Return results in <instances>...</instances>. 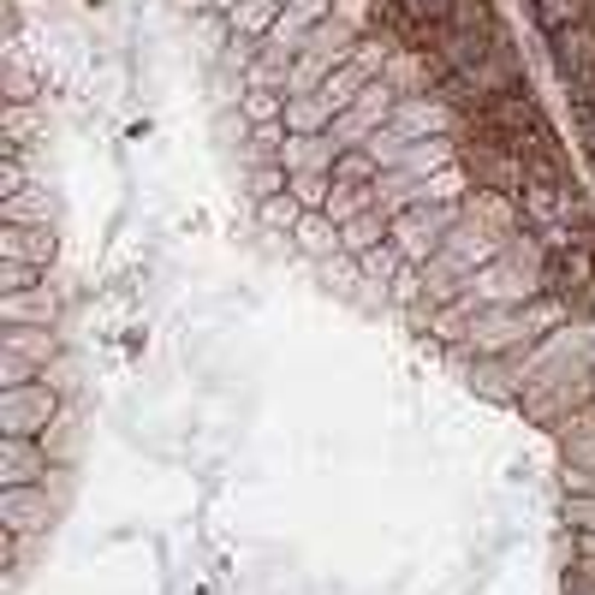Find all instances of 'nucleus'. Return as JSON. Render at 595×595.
Here are the masks:
<instances>
[{
    "mask_svg": "<svg viewBox=\"0 0 595 595\" xmlns=\"http://www.w3.org/2000/svg\"><path fill=\"white\" fill-rule=\"evenodd\" d=\"M48 470L42 447L30 441V435H0V482L7 488H30Z\"/></svg>",
    "mask_w": 595,
    "mask_h": 595,
    "instance_id": "nucleus-4",
    "label": "nucleus"
},
{
    "mask_svg": "<svg viewBox=\"0 0 595 595\" xmlns=\"http://www.w3.org/2000/svg\"><path fill=\"white\" fill-rule=\"evenodd\" d=\"M334 179H340V185H375V179H381V162L370 155V144H352V149H340V162H334Z\"/></svg>",
    "mask_w": 595,
    "mask_h": 595,
    "instance_id": "nucleus-18",
    "label": "nucleus"
},
{
    "mask_svg": "<svg viewBox=\"0 0 595 595\" xmlns=\"http://www.w3.org/2000/svg\"><path fill=\"white\" fill-rule=\"evenodd\" d=\"M363 12H370V0H334V19L345 25H363Z\"/></svg>",
    "mask_w": 595,
    "mask_h": 595,
    "instance_id": "nucleus-29",
    "label": "nucleus"
},
{
    "mask_svg": "<svg viewBox=\"0 0 595 595\" xmlns=\"http://www.w3.org/2000/svg\"><path fill=\"white\" fill-rule=\"evenodd\" d=\"M286 131H334V108L310 90V96H286Z\"/></svg>",
    "mask_w": 595,
    "mask_h": 595,
    "instance_id": "nucleus-13",
    "label": "nucleus"
},
{
    "mask_svg": "<svg viewBox=\"0 0 595 595\" xmlns=\"http://www.w3.org/2000/svg\"><path fill=\"white\" fill-rule=\"evenodd\" d=\"M238 114L251 119V126H274V119H286V90H244Z\"/></svg>",
    "mask_w": 595,
    "mask_h": 595,
    "instance_id": "nucleus-22",
    "label": "nucleus"
},
{
    "mask_svg": "<svg viewBox=\"0 0 595 595\" xmlns=\"http://www.w3.org/2000/svg\"><path fill=\"white\" fill-rule=\"evenodd\" d=\"M280 12H286L280 0H244V7L233 12V30H238V37H251V42H262L280 25Z\"/></svg>",
    "mask_w": 595,
    "mask_h": 595,
    "instance_id": "nucleus-16",
    "label": "nucleus"
},
{
    "mask_svg": "<svg viewBox=\"0 0 595 595\" xmlns=\"http://www.w3.org/2000/svg\"><path fill=\"white\" fill-rule=\"evenodd\" d=\"M328 7H334V0H292V12H298V19H310V25L334 19V12H328Z\"/></svg>",
    "mask_w": 595,
    "mask_h": 595,
    "instance_id": "nucleus-28",
    "label": "nucleus"
},
{
    "mask_svg": "<svg viewBox=\"0 0 595 595\" xmlns=\"http://www.w3.org/2000/svg\"><path fill=\"white\" fill-rule=\"evenodd\" d=\"M447 101H435V96H399V108L388 126L393 131H406V137H441L447 131Z\"/></svg>",
    "mask_w": 595,
    "mask_h": 595,
    "instance_id": "nucleus-5",
    "label": "nucleus"
},
{
    "mask_svg": "<svg viewBox=\"0 0 595 595\" xmlns=\"http://www.w3.org/2000/svg\"><path fill=\"white\" fill-rule=\"evenodd\" d=\"M298 251L304 256H316V262H328V256H340L345 244H340V221H328V208H304V221H298Z\"/></svg>",
    "mask_w": 595,
    "mask_h": 595,
    "instance_id": "nucleus-9",
    "label": "nucleus"
},
{
    "mask_svg": "<svg viewBox=\"0 0 595 595\" xmlns=\"http://www.w3.org/2000/svg\"><path fill=\"white\" fill-rule=\"evenodd\" d=\"M441 167H452V144H447V137H417V144L406 149V173H411V179H429V173H441Z\"/></svg>",
    "mask_w": 595,
    "mask_h": 595,
    "instance_id": "nucleus-15",
    "label": "nucleus"
},
{
    "mask_svg": "<svg viewBox=\"0 0 595 595\" xmlns=\"http://www.w3.org/2000/svg\"><path fill=\"white\" fill-rule=\"evenodd\" d=\"M530 12H536V25L548 30V37H559V30H572V25H584V0H530Z\"/></svg>",
    "mask_w": 595,
    "mask_h": 595,
    "instance_id": "nucleus-21",
    "label": "nucleus"
},
{
    "mask_svg": "<svg viewBox=\"0 0 595 595\" xmlns=\"http://www.w3.org/2000/svg\"><path fill=\"white\" fill-rule=\"evenodd\" d=\"M322 280H328V286H340V292H345V286H363V269H358V262L340 251V256H328V262H322Z\"/></svg>",
    "mask_w": 595,
    "mask_h": 595,
    "instance_id": "nucleus-25",
    "label": "nucleus"
},
{
    "mask_svg": "<svg viewBox=\"0 0 595 595\" xmlns=\"http://www.w3.org/2000/svg\"><path fill=\"white\" fill-rule=\"evenodd\" d=\"M334 162H340L334 131H286V149H280L286 173H334Z\"/></svg>",
    "mask_w": 595,
    "mask_h": 595,
    "instance_id": "nucleus-3",
    "label": "nucleus"
},
{
    "mask_svg": "<svg viewBox=\"0 0 595 595\" xmlns=\"http://www.w3.org/2000/svg\"><path fill=\"white\" fill-rule=\"evenodd\" d=\"M554 72L566 84L595 72V30L589 25H572V30H559V37H554Z\"/></svg>",
    "mask_w": 595,
    "mask_h": 595,
    "instance_id": "nucleus-6",
    "label": "nucleus"
},
{
    "mask_svg": "<svg viewBox=\"0 0 595 595\" xmlns=\"http://www.w3.org/2000/svg\"><path fill=\"white\" fill-rule=\"evenodd\" d=\"M417 286H423V280H417L411 269H399V280H393V298H417Z\"/></svg>",
    "mask_w": 595,
    "mask_h": 595,
    "instance_id": "nucleus-31",
    "label": "nucleus"
},
{
    "mask_svg": "<svg viewBox=\"0 0 595 595\" xmlns=\"http://www.w3.org/2000/svg\"><path fill=\"white\" fill-rule=\"evenodd\" d=\"M465 197V173L459 167H441L423 179V203H459Z\"/></svg>",
    "mask_w": 595,
    "mask_h": 595,
    "instance_id": "nucleus-24",
    "label": "nucleus"
},
{
    "mask_svg": "<svg viewBox=\"0 0 595 595\" xmlns=\"http://www.w3.org/2000/svg\"><path fill=\"white\" fill-rule=\"evenodd\" d=\"M388 238H393V215H381V208H363L358 221L340 226L345 256H363V251H375V244H388Z\"/></svg>",
    "mask_w": 595,
    "mask_h": 595,
    "instance_id": "nucleus-10",
    "label": "nucleus"
},
{
    "mask_svg": "<svg viewBox=\"0 0 595 595\" xmlns=\"http://www.w3.org/2000/svg\"><path fill=\"white\" fill-rule=\"evenodd\" d=\"M256 221H262V233H298V221H304V203L292 197V191H280V197H262L256 203Z\"/></svg>",
    "mask_w": 595,
    "mask_h": 595,
    "instance_id": "nucleus-14",
    "label": "nucleus"
},
{
    "mask_svg": "<svg viewBox=\"0 0 595 595\" xmlns=\"http://www.w3.org/2000/svg\"><path fill=\"white\" fill-rule=\"evenodd\" d=\"M459 203H411L406 215H393V244L406 262H423L435 256L441 244L452 238V226H459Z\"/></svg>",
    "mask_w": 595,
    "mask_h": 595,
    "instance_id": "nucleus-1",
    "label": "nucleus"
},
{
    "mask_svg": "<svg viewBox=\"0 0 595 595\" xmlns=\"http://www.w3.org/2000/svg\"><path fill=\"white\" fill-rule=\"evenodd\" d=\"M48 513H55V506H48L42 488H7V495H0V524H7V530H19V536L42 530Z\"/></svg>",
    "mask_w": 595,
    "mask_h": 595,
    "instance_id": "nucleus-7",
    "label": "nucleus"
},
{
    "mask_svg": "<svg viewBox=\"0 0 595 595\" xmlns=\"http://www.w3.org/2000/svg\"><path fill=\"white\" fill-rule=\"evenodd\" d=\"M292 197L304 208H328V197H334V173H292Z\"/></svg>",
    "mask_w": 595,
    "mask_h": 595,
    "instance_id": "nucleus-23",
    "label": "nucleus"
},
{
    "mask_svg": "<svg viewBox=\"0 0 595 595\" xmlns=\"http://www.w3.org/2000/svg\"><path fill=\"white\" fill-rule=\"evenodd\" d=\"M30 280H37V262H7V269H0V292H30Z\"/></svg>",
    "mask_w": 595,
    "mask_h": 595,
    "instance_id": "nucleus-27",
    "label": "nucleus"
},
{
    "mask_svg": "<svg viewBox=\"0 0 595 595\" xmlns=\"http://www.w3.org/2000/svg\"><path fill=\"white\" fill-rule=\"evenodd\" d=\"M363 208H375V185H340L334 179V197H328V221H358Z\"/></svg>",
    "mask_w": 595,
    "mask_h": 595,
    "instance_id": "nucleus-20",
    "label": "nucleus"
},
{
    "mask_svg": "<svg viewBox=\"0 0 595 595\" xmlns=\"http://www.w3.org/2000/svg\"><path fill=\"white\" fill-rule=\"evenodd\" d=\"M7 221H12V226H48V221H55V197L25 185L19 197H7Z\"/></svg>",
    "mask_w": 595,
    "mask_h": 595,
    "instance_id": "nucleus-17",
    "label": "nucleus"
},
{
    "mask_svg": "<svg viewBox=\"0 0 595 595\" xmlns=\"http://www.w3.org/2000/svg\"><path fill=\"white\" fill-rule=\"evenodd\" d=\"M358 269H363V286H388V280H399V269H406V256H399V244H375V251H363L358 256Z\"/></svg>",
    "mask_w": 595,
    "mask_h": 595,
    "instance_id": "nucleus-19",
    "label": "nucleus"
},
{
    "mask_svg": "<svg viewBox=\"0 0 595 595\" xmlns=\"http://www.w3.org/2000/svg\"><path fill=\"white\" fill-rule=\"evenodd\" d=\"M48 417H55V393H48V381H25V388L0 393V429H7V435H37V429H48Z\"/></svg>",
    "mask_w": 595,
    "mask_h": 595,
    "instance_id": "nucleus-2",
    "label": "nucleus"
},
{
    "mask_svg": "<svg viewBox=\"0 0 595 595\" xmlns=\"http://www.w3.org/2000/svg\"><path fill=\"white\" fill-rule=\"evenodd\" d=\"M381 78H388V84H393V90H399V96H406V90H411V84H417V78H423V60H411V55H406V60H388V72H381Z\"/></svg>",
    "mask_w": 595,
    "mask_h": 595,
    "instance_id": "nucleus-26",
    "label": "nucleus"
},
{
    "mask_svg": "<svg viewBox=\"0 0 595 595\" xmlns=\"http://www.w3.org/2000/svg\"><path fill=\"white\" fill-rule=\"evenodd\" d=\"M566 518H572V524H584V530H595V500H572V506H566Z\"/></svg>",
    "mask_w": 595,
    "mask_h": 595,
    "instance_id": "nucleus-30",
    "label": "nucleus"
},
{
    "mask_svg": "<svg viewBox=\"0 0 595 595\" xmlns=\"http://www.w3.org/2000/svg\"><path fill=\"white\" fill-rule=\"evenodd\" d=\"M55 310H60L55 292H48V286H30V292H12L7 304H0V316H7V322H25V328H48V322H55Z\"/></svg>",
    "mask_w": 595,
    "mask_h": 595,
    "instance_id": "nucleus-11",
    "label": "nucleus"
},
{
    "mask_svg": "<svg viewBox=\"0 0 595 595\" xmlns=\"http://www.w3.org/2000/svg\"><path fill=\"white\" fill-rule=\"evenodd\" d=\"M0 256L7 262H55V233L48 226H0Z\"/></svg>",
    "mask_w": 595,
    "mask_h": 595,
    "instance_id": "nucleus-8",
    "label": "nucleus"
},
{
    "mask_svg": "<svg viewBox=\"0 0 595 595\" xmlns=\"http://www.w3.org/2000/svg\"><path fill=\"white\" fill-rule=\"evenodd\" d=\"M577 452H584V459H595V441H584V447H577Z\"/></svg>",
    "mask_w": 595,
    "mask_h": 595,
    "instance_id": "nucleus-32",
    "label": "nucleus"
},
{
    "mask_svg": "<svg viewBox=\"0 0 595 595\" xmlns=\"http://www.w3.org/2000/svg\"><path fill=\"white\" fill-rule=\"evenodd\" d=\"M0 352H12V358H25V363H42V370H48V358H55V334H48V328L7 322V334H0Z\"/></svg>",
    "mask_w": 595,
    "mask_h": 595,
    "instance_id": "nucleus-12",
    "label": "nucleus"
},
{
    "mask_svg": "<svg viewBox=\"0 0 595 595\" xmlns=\"http://www.w3.org/2000/svg\"><path fill=\"white\" fill-rule=\"evenodd\" d=\"M280 7H292V0H280Z\"/></svg>",
    "mask_w": 595,
    "mask_h": 595,
    "instance_id": "nucleus-33",
    "label": "nucleus"
}]
</instances>
